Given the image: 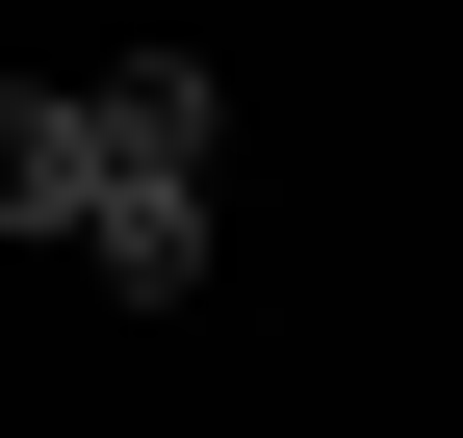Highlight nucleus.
Instances as JSON below:
<instances>
[{
	"label": "nucleus",
	"instance_id": "obj_1",
	"mask_svg": "<svg viewBox=\"0 0 463 438\" xmlns=\"http://www.w3.org/2000/svg\"><path fill=\"white\" fill-rule=\"evenodd\" d=\"M78 155H103V129H78ZM78 258H103L129 309H181V284H206V181H78Z\"/></svg>",
	"mask_w": 463,
	"mask_h": 438
},
{
	"label": "nucleus",
	"instance_id": "obj_2",
	"mask_svg": "<svg viewBox=\"0 0 463 438\" xmlns=\"http://www.w3.org/2000/svg\"><path fill=\"white\" fill-rule=\"evenodd\" d=\"M103 181H206V52H129V78H78Z\"/></svg>",
	"mask_w": 463,
	"mask_h": 438
},
{
	"label": "nucleus",
	"instance_id": "obj_3",
	"mask_svg": "<svg viewBox=\"0 0 463 438\" xmlns=\"http://www.w3.org/2000/svg\"><path fill=\"white\" fill-rule=\"evenodd\" d=\"M78 181H103V155H78V103H52V78H0V233H78Z\"/></svg>",
	"mask_w": 463,
	"mask_h": 438
}]
</instances>
